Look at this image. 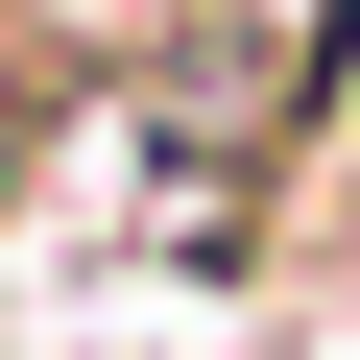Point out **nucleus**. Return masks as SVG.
I'll return each mask as SVG.
<instances>
[{
  "label": "nucleus",
  "instance_id": "1",
  "mask_svg": "<svg viewBox=\"0 0 360 360\" xmlns=\"http://www.w3.org/2000/svg\"><path fill=\"white\" fill-rule=\"evenodd\" d=\"M25 120H49V96H25V72H0V217H25Z\"/></svg>",
  "mask_w": 360,
  "mask_h": 360
}]
</instances>
